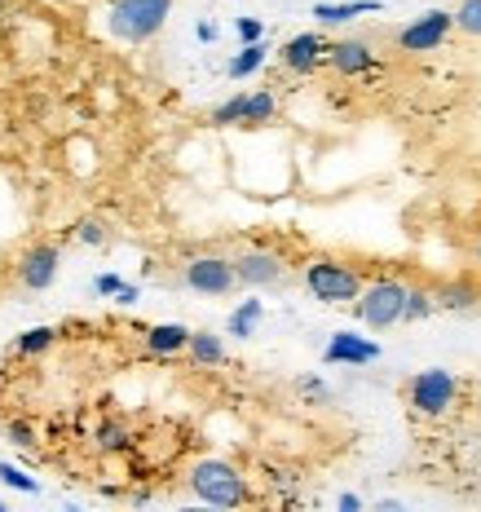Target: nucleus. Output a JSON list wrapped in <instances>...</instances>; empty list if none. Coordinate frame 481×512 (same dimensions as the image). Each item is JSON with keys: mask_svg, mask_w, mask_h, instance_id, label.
<instances>
[{"mask_svg": "<svg viewBox=\"0 0 481 512\" xmlns=\"http://www.w3.org/2000/svg\"><path fill=\"white\" fill-rule=\"evenodd\" d=\"M323 62L336 76H367V71H376V49L367 40H336V45H327Z\"/></svg>", "mask_w": 481, "mask_h": 512, "instance_id": "nucleus-10", "label": "nucleus"}, {"mask_svg": "<svg viewBox=\"0 0 481 512\" xmlns=\"http://www.w3.org/2000/svg\"><path fill=\"white\" fill-rule=\"evenodd\" d=\"M455 393H459V380L442 367L420 371V376H411V384H406V402H411V411L424 415V420H442V415L455 407Z\"/></svg>", "mask_w": 481, "mask_h": 512, "instance_id": "nucleus-5", "label": "nucleus"}, {"mask_svg": "<svg viewBox=\"0 0 481 512\" xmlns=\"http://www.w3.org/2000/svg\"><path fill=\"white\" fill-rule=\"evenodd\" d=\"M380 358V345L376 340H367V336H354V332H336L327 340V349H323V362H345V367H367V362H376Z\"/></svg>", "mask_w": 481, "mask_h": 512, "instance_id": "nucleus-12", "label": "nucleus"}, {"mask_svg": "<svg viewBox=\"0 0 481 512\" xmlns=\"http://www.w3.org/2000/svg\"><path fill=\"white\" fill-rule=\"evenodd\" d=\"M323 53H327V40L318 36V31H301V36H292L279 49V62L292 76H309V71L323 67Z\"/></svg>", "mask_w": 481, "mask_h": 512, "instance_id": "nucleus-11", "label": "nucleus"}, {"mask_svg": "<svg viewBox=\"0 0 481 512\" xmlns=\"http://www.w3.org/2000/svg\"><path fill=\"white\" fill-rule=\"evenodd\" d=\"M128 442H133V433L120 420H106L98 429V451H128Z\"/></svg>", "mask_w": 481, "mask_h": 512, "instance_id": "nucleus-23", "label": "nucleus"}, {"mask_svg": "<svg viewBox=\"0 0 481 512\" xmlns=\"http://www.w3.org/2000/svg\"><path fill=\"white\" fill-rule=\"evenodd\" d=\"M473 261H477V265H481V243H477V248H473Z\"/></svg>", "mask_w": 481, "mask_h": 512, "instance_id": "nucleus-34", "label": "nucleus"}, {"mask_svg": "<svg viewBox=\"0 0 481 512\" xmlns=\"http://www.w3.org/2000/svg\"><path fill=\"white\" fill-rule=\"evenodd\" d=\"M261 318H265V301H243V305L230 314V336L252 340V332L261 327Z\"/></svg>", "mask_w": 481, "mask_h": 512, "instance_id": "nucleus-19", "label": "nucleus"}, {"mask_svg": "<svg viewBox=\"0 0 481 512\" xmlns=\"http://www.w3.org/2000/svg\"><path fill=\"white\" fill-rule=\"evenodd\" d=\"M402 301H406V283L376 279V283H362V292L349 305H354L358 323H367L371 332H384V327L402 323Z\"/></svg>", "mask_w": 481, "mask_h": 512, "instance_id": "nucleus-4", "label": "nucleus"}, {"mask_svg": "<svg viewBox=\"0 0 481 512\" xmlns=\"http://www.w3.org/2000/svg\"><path fill=\"white\" fill-rule=\"evenodd\" d=\"M234 31H239L243 45H252V40H265V23H261V18H239Z\"/></svg>", "mask_w": 481, "mask_h": 512, "instance_id": "nucleus-28", "label": "nucleus"}, {"mask_svg": "<svg viewBox=\"0 0 481 512\" xmlns=\"http://www.w3.org/2000/svg\"><path fill=\"white\" fill-rule=\"evenodd\" d=\"M437 309L433 301V292L429 287H406V301H402V323H424Z\"/></svg>", "mask_w": 481, "mask_h": 512, "instance_id": "nucleus-21", "label": "nucleus"}, {"mask_svg": "<svg viewBox=\"0 0 481 512\" xmlns=\"http://www.w3.org/2000/svg\"><path fill=\"white\" fill-rule=\"evenodd\" d=\"M53 340H58V327H27V332L14 340V354L36 358V354H45V349H53Z\"/></svg>", "mask_w": 481, "mask_h": 512, "instance_id": "nucleus-20", "label": "nucleus"}, {"mask_svg": "<svg viewBox=\"0 0 481 512\" xmlns=\"http://www.w3.org/2000/svg\"><path fill=\"white\" fill-rule=\"evenodd\" d=\"M340 508H345V512H358L362 499H358V495H340Z\"/></svg>", "mask_w": 481, "mask_h": 512, "instance_id": "nucleus-33", "label": "nucleus"}, {"mask_svg": "<svg viewBox=\"0 0 481 512\" xmlns=\"http://www.w3.org/2000/svg\"><path fill=\"white\" fill-rule=\"evenodd\" d=\"M115 301H120V305H133V301H137V287H133V283H124L120 292H115Z\"/></svg>", "mask_w": 481, "mask_h": 512, "instance_id": "nucleus-31", "label": "nucleus"}, {"mask_svg": "<svg viewBox=\"0 0 481 512\" xmlns=\"http://www.w3.org/2000/svg\"><path fill=\"white\" fill-rule=\"evenodd\" d=\"M5 437H9L14 446H23V451H31V446H36V429H31L27 420H9V424H5Z\"/></svg>", "mask_w": 481, "mask_h": 512, "instance_id": "nucleus-27", "label": "nucleus"}, {"mask_svg": "<svg viewBox=\"0 0 481 512\" xmlns=\"http://www.w3.org/2000/svg\"><path fill=\"white\" fill-rule=\"evenodd\" d=\"M0 482H5L9 490H23V495H40V482H36V477H27L18 464H5V460H0Z\"/></svg>", "mask_w": 481, "mask_h": 512, "instance_id": "nucleus-24", "label": "nucleus"}, {"mask_svg": "<svg viewBox=\"0 0 481 512\" xmlns=\"http://www.w3.org/2000/svg\"><path fill=\"white\" fill-rule=\"evenodd\" d=\"M433 301L437 309H473L481 301V287L477 283H468V279H459V283H442L433 292Z\"/></svg>", "mask_w": 481, "mask_h": 512, "instance_id": "nucleus-16", "label": "nucleus"}, {"mask_svg": "<svg viewBox=\"0 0 481 512\" xmlns=\"http://www.w3.org/2000/svg\"><path fill=\"white\" fill-rule=\"evenodd\" d=\"M181 287L199 296H230L239 279H234V261L230 256H217V252H203V256H190L181 265Z\"/></svg>", "mask_w": 481, "mask_h": 512, "instance_id": "nucleus-6", "label": "nucleus"}, {"mask_svg": "<svg viewBox=\"0 0 481 512\" xmlns=\"http://www.w3.org/2000/svg\"><path fill=\"white\" fill-rule=\"evenodd\" d=\"M199 40H203V45H212V40H217V27H212V23H199Z\"/></svg>", "mask_w": 481, "mask_h": 512, "instance_id": "nucleus-32", "label": "nucleus"}, {"mask_svg": "<svg viewBox=\"0 0 481 512\" xmlns=\"http://www.w3.org/2000/svg\"><path fill=\"white\" fill-rule=\"evenodd\" d=\"M243 106H248V93H234V98H226L221 106H212L208 120L217 128H230V124H243Z\"/></svg>", "mask_w": 481, "mask_h": 512, "instance_id": "nucleus-22", "label": "nucleus"}, {"mask_svg": "<svg viewBox=\"0 0 481 512\" xmlns=\"http://www.w3.org/2000/svg\"><path fill=\"white\" fill-rule=\"evenodd\" d=\"M376 9H380V0H345V5H314V18L323 27H340L358 14H376Z\"/></svg>", "mask_w": 481, "mask_h": 512, "instance_id": "nucleus-15", "label": "nucleus"}, {"mask_svg": "<svg viewBox=\"0 0 481 512\" xmlns=\"http://www.w3.org/2000/svg\"><path fill=\"white\" fill-rule=\"evenodd\" d=\"M296 389H301V393H305V398H314V402H327V398H331V389H327V384H323V380H314V376L296 380Z\"/></svg>", "mask_w": 481, "mask_h": 512, "instance_id": "nucleus-29", "label": "nucleus"}, {"mask_svg": "<svg viewBox=\"0 0 481 512\" xmlns=\"http://www.w3.org/2000/svg\"><path fill=\"white\" fill-rule=\"evenodd\" d=\"M0 512H5V504H0Z\"/></svg>", "mask_w": 481, "mask_h": 512, "instance_id": "nucleus-36", "label": "nucleus"}, {"mask_svg": "<svg viewBox=\"0 0 481 512\" xmlns=\"http://www.w3.org/2000/svg\"><path fill=\"white\" fill-rule=\"evenodd\" d=\"M58 5H71V0H58Z\"/></svg>", "mask_w": 481, "mask_h": 512, "instance_id": "nucleus-35", "label": "nucleus"}, {"mask_svg": "<svg viewBox=\"0 0 481 512\" xmlns=\"http://www.w3.org/2000/svg\"><path fill=\"white\" fill-rule=\"evenodd\" d=\"M455 27L468 31V36H481V0H464L455 9Z\"/></svg>", "mask_w": 481, "mask_h": 512, "instance_id": "nucleus-25", "label": "nucleus"}, {"mask_svg": "<svg viewBox=\"0 0 481 512\" xmlns=\"http://www.w3.org/2000/svg\"><path fill=\"white\" fill-rule=\"evenodd\" d=\"M186 340H190V327H181V323H155L151 332H146V354H155V358L186 354Z\"/></svg>", "mask_w": 481, "mask_h": 512, "instance_id": "nucleus-13", "label": "nucleus"}, {"mask_svg": "<svg viewBox=\"0 0 481 512\" xmlns=\"http://www.w3.org/2000/svg\"><path fill=\"white\" fill-rule=\"evenodd\" d=\"M230 261H234V279H239V287H252V292L279 287L283 274H287V261L270 248H243L239 256H230Z\"/></svg>", "mask_w": 481, "mask_h": 512, "instance_id": "nucleus-7", "label": "nucleus"}, {"mask_svg": "<svg viewBox=\"0 0 481 512\" xmlns=\"http://www.w3.org/2000/svg\"><path fill=\"white\" fill-rule=\"evenodd\" d=\"M265 53H270V49H265L261 40H252V45H243V49L230 58L226 76H230V80H248V76H256V71L265 67Z\"/></svg>", "mask_w": 481, "mask_h": 512, "instance_id": "nucleus-18", "label": "nucleus"}, {"mask_svg": "<svg viewBox=\"0 0 481 512\" xmlns=\"http://www.w3.org/2000/svg\"><path fill=\"white\" fill-rule=\"evenodd\" d=\"M120 287H124L120 274H98V279H93V292H98V296H115Z\"/></svg>", "mask_w": 481, "mask_h": 512, "instance_id": "nucleus-30", "label": "nucleus"}, {"mask_svg": "<svg viewBox=\"0 0 481 512\" xmlns=\"http://www.w3.org/2000/svg\"><path fill=\"white\" fill-rule=\"evenodd\" d=\"M168 14H173V0H111L106 9V31L124 45H146L164 31Z\"/></svg>", "mask_w": 481, "mask_h": 512, "instance_id": "nucleus-2", "label": "nucleus"}, {"mask_svg": "<svg viewBox=\"0 0 481 512\" xmlns=\"http://www.w3.org/2000/svg\"><path fill=\"white\" fill-rule=\"evenodd\" d=\"M76 239L84 243V248H102V243H106V226L98 217H84V221H76Z\"/></svg>", "mask_w": 481, "mask_h": 512, "instance_id": "nucleus-26", "label": "nucleus"}, {"mask_svg": "<svg viewBox=\"0 0 481 512\" xmlns=\"http://www.w3.org/2000/svg\"><path fill=\"white\" fill-rule=\"evenodd\" d=\"M305 287L323 305H349L362 292V274L340 256H314L305 265Z\"/></svg>", "mask_w": 481, "mask_h": 512, "instance_id": "nucleus-3", "label": "nucleus"}, {"mask_svg": "<svg viewBox=\"0 0 481 512\" xmlns=\"http://www.w3.org/2000/svg\"><path fill=\"white\" fill-rule=\"evenodd\" d=\"M451 31H455V14H446V9H429V14H420L411 27L398 31V49L402 53H429V49L442 45Z\"/></svg>", "mask_w": 481, "mask_h": 512, "instance_id": "nucleus-8", "label": "nucleus"}, {"mask_svg": "<svg viewBox=\"0 0 481 512\" xmlns=\"http://www.w3.org/2000/svg\"><path fill=\"white\" fill-rule=\"evenodd\" d=\"M274 115H279V98H274L270 89L248 93V106H243V128H261V124H270Z\"/></svg>", "mask_w": 481, "mask_h": 512, "instance_id": "nucleus-17", "label": "nucleus"}, {"mask_svg": "<svg viewBox=\"0 0 481 512\" xmlns=\"http://www.w3.org/2000/svg\"><path fill=\"white\" fill-rule=\"evenodd\" d=\"M58 265H62L58 243H31V248L18 256V283H23L27 292H49L53 279H58Z\"/></svg>", "mask_w": 481, "mask_h": 512, "instance_id": "nucleus-9", "label": "nucleus"}, {"mask_svg": "<svg viewBox=\"0 0 481 512\" xmlns=\"http://www.w3.org/2000/svg\"><path fill=\"white\" fill-rule=\"evenodd\" d=\"M186 482H190V490H195V499H203V504H212V508L252 504L248 477H243L230 460H195L190 473H186Z\"/></svg>", "mask_w": 481, "mask_h": 512, "instance_id": "nucleus-1", "label": "nucleus"}, {"mask_svg": "<svg viewBox=\"0 0 481 512\" xmlns=\"http://www.w3.org/2000/svg\"><path fill=\"white\" fill-rule=\"evenodd\" d=\"M186 354H190L195 367H221V362H226V340H221L217 332H190Z\"/></svg>", "mask_w": 481, "mask_h": 512, "instance_id": "nucleus-14", "label": "nucleus"}]
</instances>
